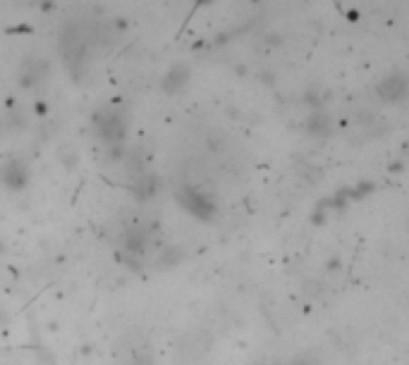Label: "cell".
I'll return each mask as SVG.
<instances>
[{"mask_svg":"<svg viewBox=\"0 0 409 365\" xmlns=\"http://www.w3.org/2000/svg\"><path fill=\"white\" fill-rule=\"evenodd\" d=\"M178 201H180V205L197 220L209 222V220L216 217V201H213L206 191H201L199 186H182L178 193Z\"/></svg>","mask_w":409,"mask_h":365,"instance_id":"1","label":"cell"},{"mask_svg":"<svg viewBox=\"0 0 409 365\" xmlns=\"http://www.w3.org/2000/svg\"><path fill=\"white\" fill-rule=\"evenodd\" d=\"M96 131L105 143H110V146H120V141L125 138V119L120 117V112L103 110L96 115Z\"/></svg>","mask_w":409,"mask_h":365,"instance_id":"2","label":"cell"},{"mask_svg":"<svg viewBox=\"0 0 409 365\" xmlns=\"http://www.w3.org/2000/svg\"><path fill=\"white\" fill-rule=\"evenodd\" d=\"M376 93H379V98L386 100V103H400L409 93V77L405 72H390L379 81Z\"/></svg>","mask_w":409,"mask_h":365,"instance_id":"3","label":"cell"},{"mask_svg":"<svg viewBox=\"0 0 409 365\" xmlns=\"http://www.w3.org/2000/svg\"><path fill=\"white\" fill-rule=\"evenodd\" d=\"M27 179H29V172L27 167H24V162L20 160L5 162V165L0 167V181L8 189H22L27 184Z\"/></svg>","mask_w":409,"mask_h":365,"instance_id":"4","label":"cell"},{"mask_svg":"<svg viewBox=\"0 0 409 365\" xmlns=\"http://www.w3.org/2000/svg\"><path fill=\"white\" fill-rule=\"evenodd\" d=\"M333 129V119L326 115V112H311V117L306 119V131H309L311 136H328Z\"/></svg>","mask_w":409,"mask_h":365,"instance_id":"5","label":"cell"},{"mask_svg":"<svg viewBox=\"0 0 409 365\" xmlns=\"http://www.w3.org/2000/svg\"><path fill=\"white\" fill-rule=\"evenodd\" d=\"M187 79H190V72H187V67H182V65H175L173 69L168 72V77H166V91L168 93H178L182 86L187 84Z\"/></svg>","mask_w":409,"mask_h":365,"instance_id":"6","label":"cell"}]
</instances>
